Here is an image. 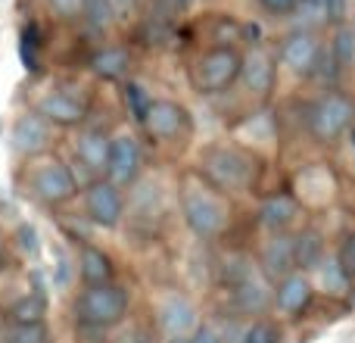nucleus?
<instances>
[{
    "mask_svg": "<svg viewBox=\"0 0 355 343\" xmlns=\"http://www.w3.org/2000/svg\"><path fill=\"white\" fill-rule=\"evenodd\" d=\"M75 312H78V321H85L87 328H112L128 312V294L116 284H97L78 296Z\"/></svg>",
    "mask_w": 355,
    "mask_h": 343,
    "instance_id": "obj_1",
    "label": "nucleus"
},
{
    "mask_svg": "<svg viewBox=\"0 0 355 343\" xmlns=\"http://www.w3.org/2000/svg\"><path fill=\"white\" fill-rule=\"evenodd\" d=\"M240 66H243V60H240L231 47H215V50H209V53H202L193 66L196 91L218 94V91H225V87H231L234 81L240 78Z\"/></svg>",
    "mask_w": 355,
    "mask_h": 343,
    "instance_id": "obj_2",
    "label": "nucleus"
},
{
    "mask_svg": "<svg viewBox=\"0 0 355 343\" xmlns=\"http://www.w3.org/2000/svg\"><path fill=\"white\" fill-rule=\"evenodd\" d=\"M352 116H355V106L349 97L343 94H327L315 103L312 116H309V128L318 141H334L337 135H343L346 128L352 125Z\"/></svg>",
    "mask_w": 355,
    "mask_h": 343,
    "instance_id": "obj_3",
    "label": "nucleus"
},
{
    "mask_svg": "<svg viewBox=\"0 0 355 343\" xmlns=\"http://www.w3.org/2000/svg\"><path fill=\"white\" fill-rule=\"evenodd\" d=\"M184 219H187L190 231L200 237H212L225 225V206L206 190L187 187L184 190Z\"/></svg>",
    "mask_w": 355,
    "mask_h": 343,
    "instance_id": "obj_4",
    "label": "nucleus"
},
{
    "mask_svg": "<svg viewBox=\"0 0 355 343\" xmlns=\"http://www.w3.org/2000/svg\"><path fill=\"white\" fill-rule=\"evenodd\" d=\"M85 209L91 221H97L103 228H116L125 212V200L112 181H94L85 194Z\"/></svg>",
    "mask_w": 355,
    "mask_h": 343,
    "instance_id": "obj_5",
    "label": "nucleus"
},
{
    "mask_svg": "<svg viewBox=\"0 0 355 343\" xmlns=\"http://www.w3.org/2000/svg\"><path fill=\"white\" fill-rule=\"evenodd\" d=\"M31 187H35V196H41L44 203L56 206V203H66L69 196L75 194V178L60 160H50V162H44V166L35 172Z\"/></svg>",
    "mask_w": 355,
    "mask_h": 343,
    "instance_id": "obj_6",
    "label": "nucleus"
},
{
    "mask_svg": "<svg viewBox=\"0 0 355 343\" xmlns=\"http://www.w3.org/2000/svg\"><path fill=\"white\" fill-rule=\"evenodd\" d=\"M141 172V147L131 135H119L116 141H110V160H106V175L116 184H131Z\"/></svg>",
    "mask_w": 355,
    "mask_h": 343,
    "instance_id": "obj_7",
    "label": "nucleus"
},
{
    "mask_svg": "<svg viewBox=\"0 0 355 343\" xmlns=\"http://www.w3.org/2000/svg\"><path fill=\"white\" fill-rule=\"evenodd\" d=\"M206 172L221 187H243L250 181V160L234 150H209L206 153Z\"/></svg>",
    "mask_w": 355,
    "mask_h": 343,
    "instance_id": "obj_8",
    "label": "nucleus"
},
{
    "mask_svg": "<svg viewBox=\"0 0 355 343\" xmlns=\"http://www.w3.org/2000/svg\"><path fill=\"white\" fill-rule=\"evenodd\" d=\"M318 56H321V44L315 41L309 31H296V35H290L281 47L284 66L296 75H312L315 66H318Z\"/></svg>",
    "mask_w": 355,
    "mask_h": 343,
    "instance_id": "obj_9",
    "label": "nucleus"
},
{
    "mask_svg": "<svg viewBox=\"0 0 355 343\" xmlns=\"http://www.w3.org/2000/svg\"><path fill=\"white\" fill-rule=\"evenodd\" d=\"M144 128L153 137H159V141H172L187 128V112L172 100H153L147 119H144Z\"/></svg>",
    "mask_w": 355,
    "mask_h": 343,
    "instance_id": "obj_10",
    "label": "nucleus"
},
{
    "mask_svg": "<svg viewBox=\"0 0 355 343\" xmlns=\"http://www.w3.org/2000/svg\"><path fill=\"white\" fill-rule=\"evenodd\" d=\"M10 141L19 156H37L50 147V128L41 116H28V112H25V116H19L16 125H12Z\"/></svg>",
    "mask_w": 355,
    "mask_h": 343,
    "instance_id": "obj_11",
    "label": "nucleus"
},
{
    "mask_svg": "<svg viewBox=\"0 0 355 343\" xmlns=\"http://www.w3.org/2000/svg\"><path fill=\"white\" fill-rule=\"evenodd\" d=\"M37 112H41V119L56 122V125H78L81 119H85V103H81L75 94L50 91L47 97H41Z\"/></svg>",
    "mask_w": 355,
    "mask_h": 343,
    "instance_id": "obj_12",
    "label": "nucleus"
},
{
    "mask_svg": "<svg viewBox=\"0 0 355 343\" xmlns=\"http://www.w3.org/2000/svg\"><path fill=\"white\" fill-rule=\"evenodd\" d=\"M240 75H243V85L252 94H268L271 85H275V60H271V53L262 47L250 50L243 66H240Z\"/></svg>",
    "mask_w": 355,
    "mask_h": 343,
    "instance_id": "obj_13",
    "label": "nucleus"
},
{
    "mask_svg": "<svg viewBox=\"0 0 355 343\" xmlns=\"http://www.w3.org/2000/svg\"><path fill=\"white\" fill-rule=\"evenodd\" d=\"M75 156L91 175L106 172V160H110V141H106L103 131H85L75 144Z\"/></svg>",
    "mask_w": 355,
    "mask_h": 343,
    "instance_id": "obj_14",
    "label": "nucleus"
},
{
    "mask_svg": "<svg viewBox=\"0 0 355 343\" xmlns=\"http://www.w3.org/2000/svg\"><path fill=\"white\" fill-rule=\"evenodd\" d=\"M159 325L166 328L172 337H184L187 331H196V309L181 296H172L166 306L159 309Z\"/></svg>",
    "mask_w": 355,
    "mask_h": 343,
    "instance_id": "obj_15",
    "label": "nucleus"
},
{
    "mask_svg": "<svg viewBox=\"0 0 355 343\" xmlns=\"http://www.w3.org/2000/svg\"><path fill=\"white\" fill-rule=\"evenodd\" d=\"M262 265H265V275L268 278H290L296 265V256H293V240L277 234L262 253Z\"/></svg>",
    "mask_w": 355,
    "mask_h": 343,
    "instance_id": "obj_16",
    "label": "nucleus"
},
{
    "mask_svg": "<svg viewBox=\"0 0 355 343\" xmlns=\"http://www.w3.org/2000/svg\"><path fill=\"white\" fill-rule=\"evenodd\" d=\"M309 300H312V284H309L302 275L284 278L281 287H277V294H275L277 309H281V312H287V315L302 312V309L309 306Z\"/></svg>",
    "mask_w": 355,
    "mask_h": 343,
    "instance_id": "obj_17",
    "label": "nucleus"
},
{
    "mask_svg": "<svg viewBox=\"0 0 355 343\" xmlns=\"http://www.w3.org/2000/svg\"><path fill=\"white\" fill-rule=\"evenodd\" d=\"M78 269L81 278L87 281V287H97V284H112V262L103 250L97 246H81V256H78Z\"/></svg>",
    "mask_w": 355,
    "mask_h": 343,
    "instance_id": "obj_18",
    "label": "nucleus"
},
{
    "mask_svg": "<svg viewBox=\"0 0 355 343\" xmlns=\"http://www.w3.org/2000/svg\"><path fill=\"white\" fill-rule=\"evenodd\" d=\"M231 296H234V306H237L243 315H259L265 306H268V290L256 281V275L246 278V281L237 284V287H231Z\"/></svg>",
    "mask_w": 355,
    "mask_h": 343,
    "instance_id": "obj_19",
    "label": "nucleus"
},
{
    "mask_svg": "<svg viewBox=\"0 0 355 343\" xmlns=\"http://www.w3.org/2000/svg\"><path fill=\"white\" fill-rule=\"evenodd\" d=\"M259 215H262V221L268 228H275V231H284V228H287L290 221L296 219V203L290 200L287 194H275V196H268V200L262 203Z\"/></svg>",
    "mask_w": 355,
    "mask_h": 343,
    "instance_id": "obj_20",
    "label": "nucleus"
},
{
    "mask_svg": "<svg viewBox=\"0 0 355 343\" xmlns=\"http://www.w3.org/2000/svg\"><path fill=\"white\" fill-rule=\"evenodd\" d=\"M128 53L122 47H110V50H100L97 56L91 60V69L106 81H116V78H125L128 75Z\"/></svg>",
    "mask_w": 355,
    "mask_h": 343,
    "instance_id": "obj_21",
    "label": "nucleus"
},
{
    "mask_svg": "<svg viewBox=\"0 0 355 343\" xmlns=\"http://www.w3.org/2000/svg\"><path fill=\"white\" fill-rule=\"evenodd\" d=\"M334 62H337V69L343 72V69H349L355 62V31L349 28V25H340L337 35H334Z\"/></svg>",
    "mask_w": 355,
    "mask_h": 343,
    "instance_id": "obj_22",
    "label": "nucleus"
},
{
    "mask_svg": "<svg viewBox=\"0 0 355 343\" xmlns=\"http://www.w3.org/2000/svg\"><path fill=\"white\" fill-rule=\"evenodd\" d=\"M293 256L296 265H315L321 259V237L315 231H302L300 237H293Z\"/></svg>",
    "mask_w": 355,
    "mask_h": 343,
    "instance_id": "obj_23",
    "label": "nucleus"
},
{
    "mask_svg": "<svg viewBox=\"0 0 355 343\" xmlns=\"http://www.w3.org/2000/svg\"><path fill=\"white\" fill-rule=\"evenodd\" d=\"M10 315L16 319V325H41L44 300H41V296H22V300L10 309Z\"/></svg>",
    "mask_w": 355,
    "mask_h": 343,
    "instance_id": "obj_24",
    "label": "nucleus"
},
{
    "mask_svg": "<svg viewBox=\"0 0 355 343\" xmlns=\"http://www.w3.org/2000/svg\"><path fill=\"white\" fill-rule=\"evenodd\" d=\"M293 16L302 28H315V25L327 22V6H324V0H300Z\"/></svg>",
    "mask_w": 355,
    "mask_h": 343,
    "instance_id": "obj_25",
    "label": "nucleus"
},
{
    "mask_svg": "<svg viewBox=\"0 0 355 343\" xmlns=\"http://www.w3.org/2000/svg\"><path fill=\"white\" fill-rule=\"evenodd\" d=\"M125 103H128L131 116H135L137 122L144 125V119H147L150 106H153V97H150V94L144 91L141 85H135V81H128V85H125Z\"/></svg>",
    "mask_w": 355,
    "mask_h": 343,
    "instance_id": "obj_26",
    "label": "nucleus"
},
{
    "mask_svg": "<svg viewBox=\"0 0 355 343\" xmlns=\"http://www.w3.org/2000/svg\"><path fill=\"white\" fill-rule=\"evenodd\" d=\"M81 16L91 25H97V28H106V25L116 19V10H112L106 0H81Z\"/></svg>",
    "mask_w": 355,
    "mask_h": 343,
    "instance_id": "obj_27",
    "label": "nucleus"
},
{
    "mask_svg": "<svg viewBox=\"0 0 355 343\" xmlns=\"http://www.w3.org/2000/svg\"><path fill=\"white\" fill-rule=\"evenodd\" d=\"M37 47H41V37H37V25L22 28V41H19V53L28 72H37Z\"/></svg>",
    "mask_w": 355,
    "mask_h": 343,
    "instance_id": "obj_28",
    "label": "nucleus"
},
{
    "mask_svg": "<svg viewBox=\"0 0 355 343\" xmlns=\"http://www.w3.org/2000/svg\"><path fill=\"white\" fill-rule=\"evenodd\" d=\"M144 35H147L150 44H166L168 37H172V19L162 16V12H156V16L147 19V25H144Z\"/></svg>",
    "mask_w": 355,
    "mask_h": 343,
    "instance_id": "obj_29",
    "label": "nucleus"
},
{
    "mask_svg": "<svg viewBox=\"0 0 355 343\" xmlns=\"http://www.w3.org/2000/svg\"><path fill=\"white\" fill-rule=\"evenodd\" d=\"M243 343H281V331L271 321H256L252 328H246Z\"/></svg>",
    "mask_w": 355,
    "mask_h": 343,
    "instance_id": "obj_30",
    "label": "nucleus"
},
{
    "mask_svg": "<svg viewBox=\"0 0 355 343\" xmlns=\"http://www.w3.org/2000/svg\"><path fill=\"white\" fill-rule=\"evenodd\" d=\"M321 278H324V287L334 290V294H343L346 284H349V278H346V271L340 269V262H324Z\"/></svg>",
    "mask_w": 355,
    "mask_h": 343,
    "instance_id": "obj_31",
    "label": "nucleus"
},
{
    "mask_svg": "<svg viewBox=\"0 0 355 343\" xmlns=\"http://www.w3.org/2000/svg\"><path fill=\"white\" fill-rule=\"evenodd\" d=\"M10 343H50L44 325H16V331L10 334Z\"/></svg>",
    "mask_w": 355,
    "mask_h": 343,
    "instance_id": "obj_32",
    "label": "nucleus"
},
{
    "mask_svg": "<svg viewBox=\"0 0 355 343\" xmlns=\"http://www.w3.org/2000/svg\"><path fill=\"white\" fill-rule=\"evenodd\" d=\"M225 284L227 287H237V284H243L246 278H252V269H250V262H243V259H234V262H227L225 265Z\"/></svg>",
    "mask_w": 355,
    "mask_h": 343,
    "instance_id": "obj_33",
    "label": "nucleus"
},
{
    "mask_svg": "<svg viewBox=\"0 0 355 343\" xmlns=\"http://www.w3.org/2000/svg\"><path fill=\"white\" fill-rule=\"evenodd\" d=\"M340 269L346 271V278H355V234H349V237L343 240V246H340V256H337Z\"/></svg>",
    "mask_w": 355,
    "mask_h": 343,
    "instance_id": "obj_34",
    "label": "nucleus"
},
{
    "mask_svg": "<svg viewBox=\"0 0 355 343\" xmlns=\"http://www.w3.org/2000/svg\"><path fill=\"white\" fill-rule=\"evenodd\" d=\"M16 237H19V246H22L28 256H35V253H37V231H35V228H31V225H19Z\"/></svg>",
    "mask_w": 355,
    "mask_h": 343,
    "instance_id": "obj_35",
    "label": "nucleus"
},
{
    "mask_svg": "<svg viewBox=\"0 0 355 343\" xmlns=\"http://www.w3.org/2000/svg\"><path fill=\"white\" fill-rule=\"evenodd\" d=\"M187 6H190V0H156V10H159L162 16H168V19H172V16H181Z\"/></svg>",
    "mask_w": 355,
    "mask_h": 343,
    "instance_id": "obj_36",
    "label": "nucleus"
},
{
    "mask_svg": "<svg viewBox=\"0 0 355 343\" xmlns=\"http://www.w3.org/2000/svg\"><path fill=\"white\" fill-rule=\"evenodd\" d=\"M262 6L268 12H275V16H287V12H293L300 6V0H262Z\"/></svg>",
    "mask_w": 355,
    "mask_h": 343,
    "instance_id": "obj_37",
    "label": "nucleus"
},
{
    "mask_svg": "<svg viewBox=\"0 0 355 343\" xmlns=\"http://www.w3.org/2000/svg\"><path fill=\"white\" fill-rule=\"evenodd\" d=\"M190 343H225V340H221L218 334L212 331V328L202 325V328H196V331H193V337H190Z\"/></svg>",
    "mask_w": 355,
    "mask_h": 343,
    "instance_id": "obj_38",
    "label": "nucleus"
},
{
    "mask_svg": "<svg viewBox=\"0 0 355 343\" xmlns=\"http://www.w3.org/2000/svg\"><path fill=\"white\" fill-rule=\"evenodd\" d=\"M324 6H327V19H334V22H340L346 16V0H324Z\"/></svg>",
    "mask_w": 355,
    "mask_h": 343,
    "instance_id": "obj_39",
    "label": "nucleus"
},
{
    "mask_svg": "<svg viewBox=\"0 0 355 343\" xmlns=\"http://www.w3.org/2000/svg\"><path fill=\"white\" fill-rule=\"evenodd\" d=\"M122 343H153V340H150V334H147V331H141V328H135V331H128V334H125Z\"/></svg>",
    "mask_w": 355,
    "mask_h": 343,
    "instance_id": "obj_40",
    "label": "nucleus"
},
{
    "mask_svg": "<svg viewBox=\"0 0 355 343\" xmlns=\"http://www.w3.org/2000/svg\"><path fill=\"white\" fill-rule=\"evenodd\" d=\"M56 269H60V284L69 281V265H66V256H62L60 250H56Z\"/></svg>",
    "mask_w": 355,
    "mask_h": 343,
    "instance_id": "obj_41",
    "label": "nucleus"
},
{
    "mask_svg": "<svg viewBox=\"0 0 355 343\" xmlns=\"http://www.w3.org/2000/svg\"><path fill=\"white\" fill-rule=\"evenodd\" d=\"M106 3H110L112 10H116V16H119V12H122V10H128V6L135 3V0H106Z\"/></svg>",
    "mask_w": 355,
    "mask_h": 343,
    "instance_id": "obj_42",
    "label": "nucleus"
},
{
    "mask_svg": "<svg viewBox=\"0 0 355 343\" xmlns=\"http://www.w3.org/2000/svg\"><path fill=\"white\" fill-rule=\"evenodd\" d=\"M53 3H56V6H60V10H62V12H69V10H75V6H78V3H81V0H53Z\"/></svg>",
    "mask_w": 355,
    "mask_h": 343,
    "instance_id": "obj_43",
    "label": "nucleus"
},
{
    "mask_svg": "<svg viewBox=\"0 0 355 343\" xmlns=\"http://www.w3.org/2000/svg\"><path fill=\"white\" fill-rule=\"evenodd\" d=\"M172 343H190V340H187V337H175Z\"/></svg>",
    "mask_w": 355,
    "mask_h": 343,
    "instance_id": "obj_44",
    "label": "nucleus"
},
{
    "mask_svg": "<svg viewBox=\"0 0 355 343\" xmlns=\"http://www.w3.org/2000/svg\"><path fill=\"white\" fill-rule=\"evenodd\" d=\"M352 150H355V128H352Z\"/></svg>",
    "mask_w": 355,
    "mask_h": 343,
    "instance_id": "obj_45",
    "label": "nucleus"
}]
</instances>
